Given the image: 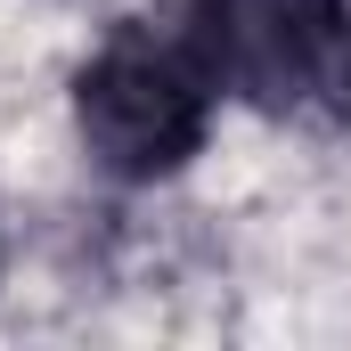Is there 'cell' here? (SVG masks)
<instances>
[{
	"label": "cell",
	"instance_id": "1",
	"mask_svg": "<svg viewBox=\"0 0 351 351\" xmlns=\"http://www.w3.org/2000/svg\"><path fill=\"white\" fill-rule=\"evenodd\" d=\"M221 114V82L204 74L196 41L156 16H123L74 66V131L90 164L114 180H172L204 156Z\"/></svg>",
	"mask_w": 351,
	"mask_h": 351
},
{
	"label": "cell",
	"instance_id": "2",
	"mask_svg": "<svg viewBox=\"0 0 351 351\" xmlns=\"http://www.w3.org/2000/svg\"><path fill=\"white\" fill-rule=\"evenodd\" d=\"M221 98L351 131V0H180Z\"/></svg>",
	"mask_w": 351,
	"mask_h": 351
}]
</instances>
